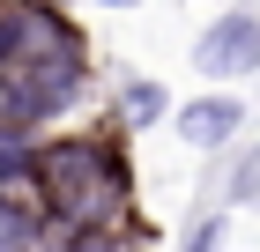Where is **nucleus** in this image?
<instances>
[{
	"label": "nucleus",
	"instance_id": "nucleus-8",
	"mask_svg": "<svg viewBox=\"0 0 260 252\" xmlns=\"http://www.w3.org/2000/svg\"><path fill=\"white\" fill-rule=\"evenodd\" d=\"M30 163H38V134H0V193H30Z\"/></svg>",
	"mask_w": 260,
	"mask_h": 252
},
{
	"label": "nucleus",
	"instance_id": "nucleus-11",
	"mask_svg": "<svg viewBox=\"0 0 260 252\" xmlns=\"http://www.w3.org/2000/svg\"><path fill=\"white\" fill-rule=\"evenodd\" d=\"M231 200H238V208H253V200H260V149L238 156V171H231Z\"/></svg>",
	"mask_w": 260,
	"mask_h": 252
},
{
	"label": "nucleus",
	"instance_id": "nucleus-2",
	"mask_svg": "<svg viewBox=\"0 0 260 252\" xmlns=\"http://www.w3.org/2000/svg\"><path fill=\"white\" fill-rule=\"evenodd\" d=\"M60 52H89L75 15H60V0H0V67H38Z\"/></svg>",
	"mask_w": 260,
	"mask_h": 252
},
{
	"label": "nucleus",
	"instance_id": "nucleus-7",
	"mask_svg": "<svg viewBox=\"0 0 260 252\" xmlns=\"http://www.w3.org/2000/svg\"><path fill=\"white\" fill-rule=\"evenodd\" d=\"M0 134H45L38 112H30V89H22L15 67H0Z\"/></svg>",
	"mask_w": 260,
	"mask_h": 252
},
{
	"label": "nucleus",
	"instance_id": "nucleus-12",
	"mask_svg": "<svg viewBox=\"0 0 260 252\" xmlns=\"http://www.w3.org/2000/svg\"><path fill=\"white\" fill-rule=\"evenodd\" d=\"M104 8H134V0H104Z\"/></svg>",
	"mask_w": 260,
	"mask_h": 252
},
{
	"label": "nucleus",
	"instance_id": "nucleus-3",
	"mask_svg": "<svg viewBox=\"0 0 260 252\" xmlns=\"http://www.w3.org/2000/svg\"><path fill=\"white\" fill-rule=\"evenodd\" d=\"M193 75L223 82H245L260 75V15L253 8H231V15H208V30L193 38Z\"/></svg>",
	"mask_w": 260,
	"mask_h": 252
},
{
	"label": "nucleus",
	"instance_id": "nucleus-9",
	"mask_svg": "<svg viewBox=\"0 0 260 252\" xmlns=\"http://www.w3.org/2000/svg\"><path fill=\"white\" fill-rule=\"evenodd\" d=\"M45 252H134V230H52Z\"/></svg>",
	"mask_w": 260,
	"mask_h": 252
},
{
	"label": "nucleus",
	"instance_id": "nucleus-1",
	"mask_svg": "<svg viewBox=\"0 0 260 252\" xmlns=\"http://www.w3.org/2000/svg\"><path fill=\"white\" fill-rule=\"evenodd\" d=\"M30 200L45 208L52 230H126L134 223V156H126V134L112 119L104 126L38 134Z\"/></svg>",
	"mask_w": 260,
	"mask_h": 252
},
{
	"label": "nucleus",
	"instance_id": "nucleus-10",
	"mask_svg": "<svg viewBox=\"0 0 260 252\" xmlns=\"http://www.w3.org/2000/svg\"><path fill=\"white\" fill-rule=\"evenodd\" d=\"M231 245V215H193V223H186V237H179V252H223Z\"/></svg>",
	"mask_w": 260,
	"mask_h": 252
},
{
	"label": "nucleus",
	"instance_id": "nucleus-6",
	"mask_svg": "<svg viewBox=\"0 0 260 252\" xmlns=\"http://www.w3.org/2000/svg\"><path fill=\"white\" fill-rule=\"evenodd\" d=\"M52 223L30 193H0V252H45Z\"/></svg>",
	"mask_w": 260,
	"mask_h": 252
},
{
	"label": "nucleus",
	"instance_id": "nucleus-5",
	"mask_svg": "<svg viewBox=\"0 0 260 252\" xmlns=\"http://www.w3.org/2000/svg\"><path fill=\"white\" fill-rule=\"evenodd\" d=\"M171 89H164L156 75H134V67H119V82H112V126L119 134H156V126H171Z\"/></svg>",
	"mask_w": 260,
	"mask_h": 252
},
{
	"label": "nucleus",
	"instance_id": "nucleus-4",
	"mask_svg": "<svg viewBox=\"0 0 260 252\" xmlns=\"http://www.w3.org/2000/svg\"><path fill=\"white\" fill-rule=\"evenodd\" d=\"M245 97H231V89H201V97H179L171 104V126H179V141L186 149H231V141L245 134Z\"/></svg>",
	"mask_w": 260,
	"mask_h": 252
}]
</instances>
